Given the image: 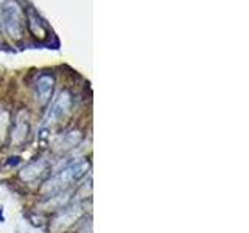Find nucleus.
<instances>
[{
	"mask_svg": "<svg viewBox=\"0 0 249 233\" xmlns=\"http://www.w3.org/2000/svg\"><path fill=\"white\" fill-rule=\"evenodd\" d=\"M90 171V162L86 159H80L76 162H72L66 168H62L59 173L53 174L42 183L39 188V193L45 196L47 199L58 196V194L66 193L70 186L76 185L80 181L88 176Z\"/></svg>",
	"mask_w": 249,
	"mask_h": 233,
	"instance_id": "f257e3e1",
	"label": "nucleus"
},
{
	"mask_svg": "<svg viewBox=\"0 0 249 233\" xmlns=\"http://www.w3.org/2000/svg\"><path fill=\"white\" fill-rule=\"evenodd\" d=\"M0 25H2L5 34L11 41L18 42L23 39V34H25V17H23L22 6L16 0H11L2 8V11H0Z\"/></svg>",
	"mask_w": 249,
	"mask_h": 233,
	"instance_id": "f03ea898",
	"label": "nucleus"
},
{
	"mask_svg": "<svg viewBox=\"0 0 249 233\" xmlns=\"http://www.w3.org/2000/svg\"><path fill=\"white\" fill-rule=\"evenodd\" d=\"M23 17H25V27L28 28L30 34L39 42H47L52 37V28L33 5H27L23 10Z\"/></svg>",
	"mask_w": 249,
	"mask_h": 233,
	"instance_id": "7ed1b4c3",
	"label": "nucleus"
},
{
	"mask_svg": "<svg viewBox=\"0 0 249 233\" xmlns=\"http://www.w3.org/2000/svg\"><path fill=\"white\" fill-rule=\"evenodd\" d=\"M83 216V210L81 205H75V207H64L62 212L54 216V219L50 222V232L52 233H62L67 229H70L75 222Z\"/></svg>",
	"mask_w": 249,
	"mask_h": 233,
	"instance_id": "20e7f679",
	"label": "nucleus"
},
{
	"mask_svg": "<svg viewBox=\"0 0 249 233\" xmlns=\"http://www.w3.org/2000/svg\"><path fill=\"white\" fill-rule=\"evenodd\" d=\"M72 106H73L72 93L69 90H61L49 111V123H58L61 120H64L70 114V111H72Z\"/></svg>",
	"mask_w": 249,
	"mask_h": 233,
	"instance_id": "39448f33",
	"label": "nucleus"
},
{
	"mask_svg": "<svg viewBox=\"0 0 249 233\" xmlns=\"http://www.w3.org/2000/svg\"><path fill=\"white\" fill-rule=\"evenodd\" d=\"M50 169V162L41 157V159H35L30 163H27L19 171V179L25 183H33L36 181H39L41 177H44L47 174V171Z\"/></svg>",
	"mask_w": 249,
	"mask_h": 233,
	"instance_id": "423d86ee",
	"label": "nucleus"
},
{
	"mask_svg": "<svg viewBox=\"0 0 249 233\" xmlns=\"http://www.w3.org/2000/svg\"><path fill=\"white\" fill-rule=\"evenodd\" d=\"M54 90V76L52 73H41L35 83V95L36 101L41 106H47L50 103Z\"/></svg>",
	"mask_w": 249,
	"mask_h": 233,
	"instance_id": "0eeeda50",
	"label": "nucleus"
},
{
	"mask_svg": "<svg viewBox=\"0 0 249 233\" xmlns=\"http://www.w3.org/2000/svg\"><path fill=\"white\" fill-rule=\"evenodd\" d=\"M81 140H83L81 131H78V129L66 131V132H62L59 137H56V140H54V143H53L54 151H58V152L70 151V150H73V148H76L78 145H80Z\"/></svg>",
	"mask_w": 249,
	"mask_h": 233,
	"instance_id": "6e6552de",
	"label": "nucleus"
},
{
	"mask_svg": "<svg viewBox=\"0 0 249 233\" xmlns=\"http://www.w3.org/2000/svg\"><path fill=\"white\" fill-rule=\"evenodd\" d=\"M28 132H30L28 120L23 118V116H19L14 123L13 129H11V145L18 146V145L25 143V140L28 137Z\"/></svg>",
	"mask_w": 249,
	"mask_h": 233,
	"instance_id": "1a4fd4ad",
	"label": "nucleus"
}]
</instances>
